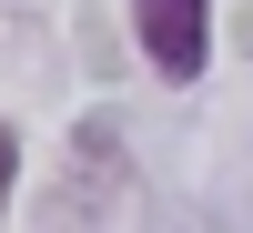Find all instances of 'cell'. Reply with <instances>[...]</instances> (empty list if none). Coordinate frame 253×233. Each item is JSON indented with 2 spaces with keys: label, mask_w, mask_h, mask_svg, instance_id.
<instances>
[{
  "label": "cell",
  "mask_w": 253,
  "mask_h": 233,
  "mask_svg": "<svg viewBox=\"0 0 253 233\" xmlns=\"http://www.w3.org/2000/svg\"><path fill=\"white\" fill-rule=\"evenodd\" d=\"M132 41L162 81H203L213 61V0H132Z\"/></svg>",
  "instance_id": "obj_1"
},
{
  "label": "cell",
  "mask_w": 253,
  "mask_h": 233,
  "mask_svg": "<svg viewBox=\"0 0 253 233\" xmlns=\"http://www.w3.org/2000/svg\"><path fill=\"white\" fill-rule=\"evenodd\" d=\"M10 152H20V142H10V122H0V203H10Z\"/></svg>",
  "instance_id": "obj_2"
}]
</instances>
